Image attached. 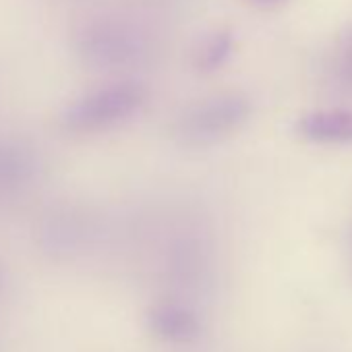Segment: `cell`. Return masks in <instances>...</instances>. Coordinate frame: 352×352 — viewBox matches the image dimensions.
I'll return each mask as SVG.
<instances>
[{"mask_svg": "<svg viewBox=\"0 0 352 352\" xmlns=\"http://www.w3.org/2000/svg\"><path fill=\"white\" fill-rule=\"evenodd\" d=\"M151 329L166 342L185 344L199 336L201 323L197 315L179 305H162L149 317Z\"/></svg>", "mask_w": 352, "mask_h": 352, "instance_id": "3", "label": "cell"}, {"mask_svg": "<svg viewBox=\"0 0 352 352\" xmlns=\"http://www.w3.org/2000/svg\"><path fill=\"white\" fill-rule=\"evenodd\" d=\"M300 137L317 143H352V112L319 110L296 122Z\"/></svg>", "mask_w": 352, "mask_h": 352, "instance_id": "2", "label": "cell"}, {"mask_svg": "<svg viewBox=\"0 0 352 352\" xmlns=\"http://www.w3.org/2000/svg\"><path fill=\"white\" fill-rule=\"evenodd\" d=\"M251 114L249 98L222 94L189 108L176 124V133L187 145H208L236 131Z\"/></svg>", "mask_w": 352, "mask_h": 352, "instance_id": "1", "label": "cell"}, {"mask_svg": "<svg viewBox=\"0 0 352 352\" xmlns=\"http://www.w3.org/2000/svg\"><path fill=\"white\" fill-rule=\"evenodd\" d=\"M232 52V36L226 32H216L206 38L195 54V65L199 71L220 69Z\"/></svg>", "mask_w": 352, "mask_h": 352, "instance_id": "4", "label": "cell"}, {"mask_svg": "<svg viewBox=\"0 0 352 352\" xmlns=\"http://www.w3.org/2000/svg\"><path fill=\"white\" fill-rule=\"evenodd\" d=\"M257 5H263V7H276V5H282L286 0H253Z\"/></svg>", "mask_w": 352, "mask_h": 352, "instance_id": "5", "label": "cell"}]
</instances>
